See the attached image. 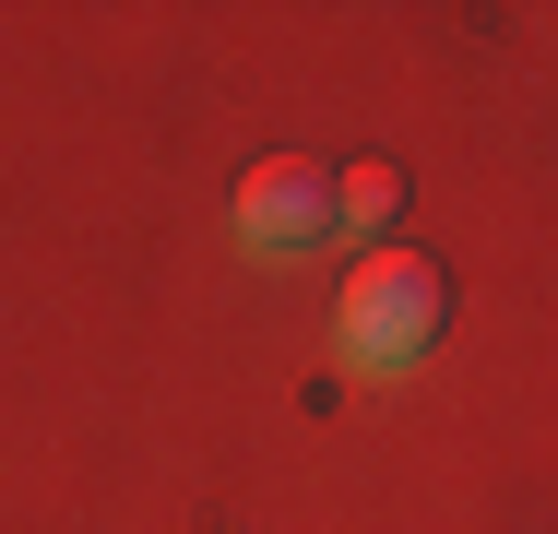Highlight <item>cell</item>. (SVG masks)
Instances as JSON below:
<instances>
[{
    "mask_svg": "<svg viewBox=\"0 0 558 534\" xmlns=\"http://www.w3.org/2000/svg\"><path fill=\"white\" fill-rule=\"evenodd\" d=\"M440 310H451V274L428 262V250H404V238L356 250V274H344V298H333V344H344V368H368V380L416 368V356L440 344Z\"/></svg>",
    "mask_w": 558,
    "mask_h": 534,
    "instance_id": "1",
    "label": "cell"
},
{
    "mask_svg": "<svg viewBox=\"0 0 558 534\" xmlns=\"http://www.w3.org/2000/svg\"><path fill=\"white\" fill-rule=\"evenodd\" d=\"M238 238H250L262 262L322 250V238H333V167H310V155H262V167L238 179Z\"/></svg>",
    "mask_w": 558,
    "mask_h": 534,
    "instance_id": "2",
    "label": "cell"
},
{
    "mask_svg": "<svg viewBox=\"0 0 558 534\" xmlns=\"http://www.w3.org/2000/svg\"><path fill=\"white\" fill-rule=\"evenodd\" d=\"M392 214H404V167L392 155H356V167H333V238H392Z\"/></svg>",
    "mask_w": 558,
    "mask_h": 534,
    "instance_id": "3",
    "label": "cell"
}]
</instances>
